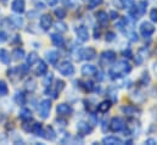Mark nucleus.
I'll return each instance as SVG.
<instances>
[{
    "mask_svg": "<svg viewBox=\"0 0 157 145\" xmlns=\"http://www.w3.org/2000/svg\"><path fill=\"white\" fill-rule=\"evenodd\" d=\"M11 10L16 14H22L26 10V4L25 0H13L11 2Z\"/></svg>",
    "mask_w": 157,
    "mask_h": 145,
    "instance_id": "obj_6",
    "label": "nucleus"
},
{
    "mask_svg": "<svg viewBox=\"0 0 157 145\" xmlns=\"http://www.w3.org/2000/svg\"><path fill=\"white\" fill-rule=\"evenodd\" d=\"M6 39H7V36H6V33H5V32H2V31H0V43H4V41H6Z\"/></svg>",
    "mask_w": 157,
    "mask_h": 145,
    "instance_id": "obj_41",
    "label": "nucleus"
},
{
    "mask_svg": "<svg viewBox=\"0 0 157 145\" xmlns=\"http://www.w3.org/2000/svg\"><path fill=\"white\" fill-rule=\"evenodd\" d=\"M111 108V101H109V100H105V101H102L99 106H98V110H99V112H107Z\"/></svg>",
    "mask_w": 157,
    "mask_h": 145,
    "instance_id": "obj_27",
    "label": "nucleus"
},
{
    "mask_svg": "<svg viewBox=\"0 0 157 145\" xmlns=\"http://www.w3.org/2000/svg\"><path fill=\"white\" fill-rule=\"evenodd\" d=\"M102 0H89V9H95L99 5H101Z\"/></svg>",
    "mask_w": 157,
    "mask_h": 145,
    "instance_id": "obj_35",
    "label": "nucleus"
},
{
    "mask_svg": "<svg viewBox=\"0 0 157 145\" xmlns=\"http://www.w3.org/2000/svg\"><path fill=\"white\" fill-rule=\"evenodd\" d=\"M96 18H98V22L101 25V26H106L107 25V21H109V16L105 11H99L96 14Z\"/></svg>",
    "mask_w": 157,
    "mask_h": 145,
    "instance_id": "obj_15",
    "label": "nucleus"
},
{
    "mask_svg": "<svg viewBox=\"0 0 157 145\" xmlns=\"http://www.w3.org/2000/svg\"><path fill=\"white\" fill-rule=\"evenodd\" d=\"M15 101H16V104L23 106L26 104V95L22 92H17L16 95H15Z\"/></svg>",
    "mask_w": 157,
    "mask_h": 145,
    "instance_id": "obj_23",
    "label": "nucleus"
},
{
    "mask_svg": "<svg viewBox=\"0 0 157 145\" xmlns=\"http://www.w3.org/2000/svg\"><path fill=\"white\" fill-rule=\"evenodd\" d=\"M38 61V55L37 53H29V55L27 56V65L32 66L33 64H36Z\"/></svg>",
    "mask_w": 157,
    "mask_h": 145,
    "instance_id": "obj_30",
    "label": "nucleus"
},
{
    "mask_svg": "<svg viewBox=\"0 0 157 145\" xmlns=\"http://www.w3.org/2000/svg\"><path fill=\"white\" fill-rule=\"evenodd\" d=\"M56 122H57V123H62V124H61L62 127H65V126H66V123H67L65 120H61V118H57V120H56Z\"/></svg>",
    "mask_w": 157,
    "mask_h": 145,
    "instance_id": "obj_43",
    "label": "nucleus"
},
{
    "mask_svg": "<svg viewBox=\"0 0 157 145\" xmlns=\"http://www.w3.org/2000/svg\"><path fill=\"white\" fill-rule=\"evenodd\" d=\"M145 144H156V140H154V139H149V140L145 142Z\"/></svg>",
    "mask_w": 157,
    "mask_h": 145,
    "instance_id": "obj_45",
    "label": "nucleus"
},
{
    "mask_svg": "<svg viewBox=\"0 0 157 145\" xmlns=\"http://www.w3.org/2000/svg\"><path fill=\"white\" fill-rule=\"evenodd\" d=\"M76 33H77L78 39L82 40V41H86L89 39V32H88L85 26H79L78 28L76 29Z\"/></svg>",
    "mask_w": 157,
    "mask_h": 145,
    "instance_id": "obj_10",
    "label": "nucleus"
},
{
    "mask_svg": "<svg viewBox=\"0 0 157 145\" xmlns=\"http://www.w3.org/2000/svg\"><path fill=\"white\" fill-rule=\"evenodd\" d=\"M96 67L95 66H93V65H84L83 67H82V73L84 74V76H93V74H95L96 73Z\"/></svg>",
    "mask_w": 157,
    "mask_h": 145,
    "instance_id": "obj_17",
    "label": "nucleus"
},
{
    "mask_svg": "<svg viewBox=\"0 0 157 145\" xmlns=\"http://www.w3.org/2000/svg\"><path fill=\"white\" fill-rule=\"evenodd\" d=\"M155 32V27L150 23V22H143L141 26H140V33L141 36L145 37V38H149L154 34Z\"/></svg>",
    "mask_w": 157,
    "mask_h": 145,
    "instance_id": "obj_5",
    "label": "nucleus"
},
{
    "mask_svg": "<svg viewBox=\"0 0 157 145\" xmlns=\"http://www.w3.org/2000/svg\"><path fill=\"white\" fill-rule=\"evenodd\" d=\"M55 15H56V17H57V18L62 20V18H65V17H66L67 11H66L63 7H57V9H55Z\"/></svg>",
    "mask_w": 157,
    "mask_h": 145,
    "instance_id": "obj_31",
    "label": "nucleus"
},
{
    "mask_svg": "<svg viewBox=\"0 0 157 145\" xmlns=\"http://www.w3.org/2000/svg\"><path fill=\"white\" fill-rule=\"evenodd\" d=\"M12 56H13L15 60H22L25 57V50L22 48H16L12 51Z\"/></svg>",
    "mask_w": 157,
    "mask_h": 145,
    "instance_id": "obj_25",
    "label": "nucleus"
},
{
    "mask_svg": "<svg viewBox=\"0 0 157 145\" xmlns=\"http://www.w3.org/2000/svg\"><path fill=\"white\" fill-rule=\"evenodd\" d=\"M9 94V88H7V84L5 80L0 79V96H5Z\"/></svg>",
    "mask_w": 157,
    "mask_h": 145,
    "instance_id": "obj_28",
    "label": "nucleus"
},
{
    "mask_svg": "<svg viewBox=\"0 0 157 145\" xmlns=\"http://www.w3.org/2000/svg\"><path fill=\"white\" fill-rule=\"evenodd\" d=\"M34 135L37 137H44V129H43V126L40 123H34L32 124V131H31Z\"/></svg>",
    "mask_w": 157,
    "mask_h": 145,
    "instance_id": "obj_18",
    "label": "nucleus"
},
{
    "mask_svg": "<svg viewBox=\"0 0 157 145\" xmlns=\"http://www.w3.org/2000/svg\"><path fill=\"white\" fill-rule=\"evenodd\" d=\"M82 56H83L85 60H93V59H95V56H96V51H95L94 48H86V49H84V50L82 51Z\"/></svg>",
    "mask_w": 157,
    "mask_h": 145,
    "instance_id": "obj_13",
    "label": "nucleus"
},
{
    "mask_svg": "<svg viewBox=\"0 0 157 145\" xmlns=\"http://www.w3.org/2000/svg\"><path fill=\"white\" fill-rule=\"evenodd\" d=\"M44 134H46V135H44L48 140H50V142H52V140H55L56 139V133H55V131L52 129V127H48L46 128V132H44Z\"/></svg>",
    "mask_w": 157,
    "mask_h": 145,
    "instance_id": "obj_24",
    "label": "nucleus"
},
{
    "mask_svg": "<svg viewBox=\"0 0 157 145\" xmlns=\"http://www.w3.org/2000/svg\"><path fill=\"white\" fill-rule=\"evenodd\" d=\"M46 60L49 61V64H51V65H56V62L59 61V53L55 51V50L46 51Z\"/></svg>",
    "mask_w": 157,
    "mask_h": 145,
    "instance_id": "obj_12",
    "label": "nucleus"
},
{
    "mask_svg": "<svg viewBox=\"0 0 157 145\" xmlns=\"http://www.w3.org/2000/svg\"><path fill=\"white\" fill-rule=\"evenodd\" d=\"M0 62H2L5 65H10V62H11L10 54L5 49H0Z\"/></svg>",
    "mask_w": 157,
    "mask_h": 145,
    "instance_id": "obj_14",
    "label": "nucleus"
},
{
    "mask_svg": "<svg viewBox=\"0 0 157 145\" xmlns=\"http://www.w3.org/2000/svg\"><path fill=\"white\" fill-rule=\"evenodd\" d=\"M116 39V34L113 33V32H107L106 33V40L107 41H112V40H115Z\"/></svg>",
    "mask_w": 157,
    "mask_h": 145,
    "instance_id": "obj_38",
    "label": "nucleus"
},
{
    "mask_svg": "<svg viewBox=\"0 0 157 145\" xmlns=\"http://www.w3.org/2000/svg\"><path fill=\"white\" fill-rule=\"evenodd\" d=\"M52 80H54V76H52V73H46L45 74V78L43 79V84L45 85V87H49V85H51V83H52Z\"/></svg>",
    "mask_w": 157,
    "mask_h": 145,
    "instance_id": "obj_32",
    "label": "nucleus"
},
{
    "mask_svg": "<svg viewBox=\"0 0 157 145\" xmlns=\"http://www.w3.org/2000/svg\"><path fill=\"white\" fill-rule=\"evenodd\" d=\"M110 17H111L112 20H116L118 17V14L116 11H111V12H110Z\"/></svg>",
    "mask_w": 157,
    "mask_h": 145,
    "instance_id": "obj_42",
    "label": "nucleus"
},
{
    "mask_svg": "<svg viewBox=\"0 0 157 145\" xmlns=\"http://www.w3.org/2000/svg\"><path fill=\"white\" fill-rule=\"evenodd\" d=\"M63 87H65V83H63L62 80H57V82H56V88H55V89L60 92V90L63 89Z\"/></svg>",
    "mask_w": 157,
    "mask_h": 145,
    "instance_id": "obj_39",
    "label": "nucleus"
},
{
    "mask_svg": "<svg viewBox=\"0 0 157 145\" xmlns=\"http://www.w3.org/2000/svg\"><path fill=\"white\" fill-rule=\"evenodd\" d=\"M156 54H157V50H156Z\"/></svg>",
    "mask_w": 157,
    "mask_h": 145,
    "instance_id": "obj_47",
    "label": "nucleus"
},
{
    "mask_svg": "<svg viewBox=\"0 0 157 145\" xmlns=\"http://www.w3.org/2000/svg\"><path fill=\"white\" fill-rule=\"evenodd\" d=\"M11 22L17 28L23 26V20H22V17H18V16H11Z\"/></svg>",
    "mask_w": 157,
    "mask_h": 145,
    "instance_id": "obj_29",
    "label": "nucleus"
},
{
    "mask_svg": "<svg viewBox=\"0 0 157 145\" xmlns=\"http://www.w3.org/2000/svg\"><path fill=\"white\" fill-rule=\"evenodd\" d=\"M50 110H51V101L49 99H45L40 103L39 105V115L43 120L48 118L49 117V113H50Z\"/></svg>",
    "mask_w": 157,
    "mask_h": 145,
    "instance_id": "obj_3",
    "label": "nucleus"
},
{
    "mask_svg": "<svg viewBox=\"0 0 157 145\" xmlns=\"http://www.w3.org/2000/svg\"><path fill=\"white\" fill-rule=\"evenodd\" d=\"M150 18H151V21L157 23V9H152L150 11Z\"/></svg>",
    "mask_w": 157,
    "mask_h": 145,
    "instance_id": "obj_37",
    "label": "nucleus"
},
{
    "mask_svg": "<svg viewBox=\"0 0 157 145\" xmlns=\"http://www.w3.org/2000/svg\"><path fill=\"white\" fill-rule=\"evenodd\" d=\"M46 72H48V66H46V64H45L43 60H39L38 66H37V74H38V76H45Z\"/></svg>",
    "mask_w": 157,
    "mask_h": 145,
    "instance_id": "obj_19",
    "label": "nucleus"
},
{
    "mask_svg": "<svg viewBox=\"0 0 157 145\" xmlns=\"http://www.w3.org/2000/svg\"><path fill=\"white\" fill-rule=\"evenodd\" d=\"M146 6H147V4H146L145 1H141V2L138 4V9H139L140 15H144V12H145V10H146Z\"/></svg>",
    "mask_w": 157,
    "mask_h": 145,
    "instance_id": "obj_36",
    "label": "nucleus"
},
{
    "mask_svg": "<svg viewBox=\"0 0 157 145\" xmlns=\"http://www.w3.org/2000/svg\"><path fill=\"white\" fill-rule=\"evenodd\" d=\"M52 26V17L50 15H43L40 17V27L44 31H49Z\"/></svg>",
    "mask_w": 157,
    "mask_h": 145,
    "instance_id": "obj_7",
    "label": "nucleus"
},
{
    "mask_svg": "<svg viewBox=\"0 0 157 145\" xmlns=\"http://www.w3.org/2000/svg\"><path fill=\"white\" fill-rule=\"evenodd\" d=\"M124 127H125L124 121L121 117H113L110 122V128L112 132H121L124 129Z\"/></svg>",
    "mask_w": 157,
    "mask_h": 145,
    "instance_id": "obj_4",
    "label": "nucleus"
},
{
    "mask_svg": "<svg viewBox=\"0 0 157 145\" xmlns=\"http://www.w3.org/2000/svg\"><path fill=\"white\" fill-rule=\"evenodd\" d=\"M55 28L57 29V32H61V33H63V32H66V31H67V26H66L63 22H57Z\"/></svg>",
    "mask_w": 157,
    "mask_h": 145,
    "instance_id": "obj_34",
    "label": "nucleus"
},
{
    "mask_svg": "<svg viewBox=\"0 0 157 145\" xmlns=\"http://www.w3.org/2000/svg\"><path fill=\"white\" fill-rule=\"evenodd\" d=\"M132 67L128 62L125 61H119L117 65H115L113 67H111L110 70V76L112 78H116V77H121L123 74H127L128 72H130Z\"/></svg>",
    "mask_w": 157,
    "mask_h": 145,
    "instance_id": "obj_1",
    "label": "nucleus"
},
{
    "mask_svg": "<svg viewBox=\"0 0 157 145\" xmlns=\"http://www.w3.org/2000/svg\"><path fill=\"white\" fill-rule=\"evenodd\" d=\"M122 111H123L125 115H128V116H134V115H136V112H140V110L136 109V106H133V105L122 108Z\"/></svg>",
    "mask_w": 157,
    "mask_h": 145,
    "instance_id": "obj_20",
    "label": "nucleus"
},
{
    "mask_svg": "<svg viewBox=\"0 0 157 145\" xmlns=\"http://www.w3.org/2000/svg\"><path fill=\"white\" fill-rule=\"evenodd\" d=\"M56 112L60 116H67V115L72 113V108L70 105H67V104H60L56 108Z\"/></svg>",
    "mask_w": 157,
    "mask_h": 145,
    "instance_id": "obj_11",
    "label": "nucleus"
},
{
    "mask_svg": "<svg viewBox=\"0 0 157 145\" xmlns=\"http://www.w3.org/2000/svg\"><path fill=\"white\" fill-rule=\"evenodd\" d=\"M45 94H49L52 99H56V98L59 96V90H56V89H51L50 85H49V89L45 90Z\"/></svg>",
    "mask_w": 157,
    "mask_h": 145,
    "instance_id": "obj_33",
    "label": "nucleus"
},
{
    "mask_svg": "<svg viewBox=\"0 0 157 145\" xmlns=\"http://www.w3.org/2000/svg\"><path fill=\"white\" fill-rule=\"evenodd\" d=\"M102 143L109 145H117V144H122L123 142L119 138H117V137H107V138H104L102 139Z\"/></svg>",
    "mask_w": 157,
    "mask_h": 145,
    "instance_id": "obj_21",
    "label": "nucleus"
},
{
    "mask_svg": "<svg viewBox=\"0 0 157 145\" xmlns=\"http://www.w3.org/2000/svg\"><path fill=\"white\" fill-rule=\"evenodd\" d=\"M77 131H78L79 134L86 135V134H90L93 132V128H91V126H89L85 122H79V123H77Z\"/></svg>",
    "mask_w": 157,
    "mask_h": 145,
    "instance_id": "obj_9",
    "label": "nucleus"
},
{
    "mask_svg": "<svg viewBox=\"0 0 157 145\" xmlns=\"http://www.w3.org/2000/svg\"><path fill=\"white\" fill-rule=\"evenodd\" d=\"M0 1H2V2H6V1H7V0H0Z\"/></svg>",
    "mask_w": 157,
    "mask_h": 145,
    "instance_id": "obj_46",
    "label": "nucleus"
},
{
    "mask_svg": "<svg viewBox=\"0 0 157 145\" xmlns=\"http://www.w3.org/2000/svg\"><path fill=\"white\" fill-rule=\"evenodd\" d=\"M26 89H27L29 93L34 92V90L37 89V82H36L33 78H29V79L26 82Z\"/></svg>",
    "mask_w": 157,
    "mask_h": 145,
    "instance_id": "obj_26",
    "label": "nucleus"
},
{
    "mask_svg": "<svg viewBox=\"0 0 157 145\" xmlns=\"http://www.w3.org/2000/svg\"><path fill=\"white\" fill-rule=\"evenodd\" d=\"M115 60H116V54H115L113 51H111V50L102 53V55H101V59H100L101 64H106V65H109V64L113 62Z\"/></svg>",
    "mask_w": 157,
    "mask_h": 145,
    "instance_id": "obj_8",
    "label": "nucleus"
},
{
    "mask_svg": "<svg viewBox=\"0 0 157 145\" xmlns=\"http://www.w3.org/2000/svg\"><path fill=\"white\" fill-rule=\"evenodd\" d=\"M57 70H59V72L61 73L62 76H66V77H71V76H73L75 72H76L75 66H73L71 62H68V61L61 62V64L57 66Z\"/></svg>",
    "mask_w": 157,
    "mask_h": 145,
    "instance_id": "obj_2",
    "label": "nucleus"
},
{
    "mask_svg": "<svg viewBox=\"0 0 157 145\" xmlns=\"http://www.w3.org/2000/svg\"><path fill=\"white\" fill-rule=\"evenodd\" d=\"M51 41H52V44L55 46H63V44H65L63 37H61L60 34H57V33L51 34Z\"/></svg>",
    "mask_w": 157,
    "mask_h": 145,
    "instance_id": "obj_16",
    "label": "nucleus"
},
{
    "mask_svg": "<svg viewBox=\"0 0 157 145\" xmlns=\"http://www.w3.org/2000/svg\"><path fill=\"white\" fill-rule=\"evenodd\" d=\"M84 85H85V89H86L88 92H91V90L94 89V85H93V83H91L90 80L85 82V83H84Z\"/></svg>",
    "mask_w": 157,
    "mask_h": 145,
    "instance_id": "obj_40",
    "label": "nucleus"
},
{
    "mask_svg": "<svg viewBox=\"0 0 157 145\" xmlns=\"http://www.w3.org/2000/svg\"><path fill=\"white\" fill-rule=\"evenodd\" d=\"M20 118H21L22 121H25V122L32 120V113H31V111L28 109H22L20 111Z\"/></svg>",
    "mask_w": 157,
    "mask_h": 145,
    "instance_id": "obj_22",
    "label": "nucleus"
},
{
    "mask_svg": "<svg viewBox=\"0 0 157 145\" xmlns=\"http://www.w3.org/2000/svg\"><path fill=\"white\" fill-rule=\"evenodd\" d=\"M94 36H95V38L98 39V38H99V36H100V31L95 28V31H94Z\"/></svg>",
    "mask_w": 157,
    "mask_h": 145,
    "instance_id": "obj_44",
    "label": "nucleus"
}]
</instances>
